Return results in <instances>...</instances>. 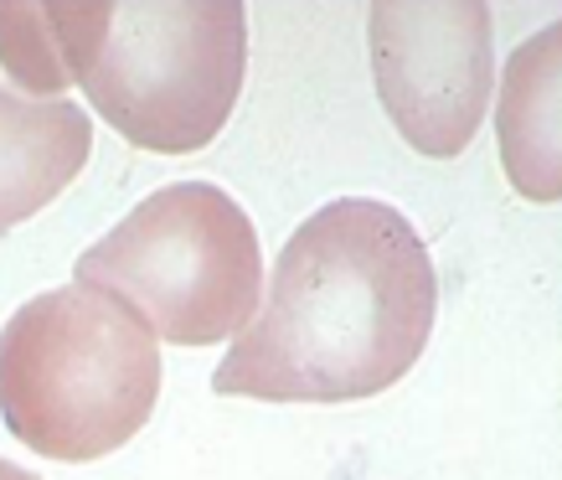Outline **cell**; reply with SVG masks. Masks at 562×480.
<instances>
[{
  "label": "cell",
  "instance_id": "2",
  "mask_svg": "<svg viewBox=\"0 0 562 480\" xmlns=\"http://www.w3.org/2000/svg\"><path fill=\"white\" fill-rule=\"evenodd\" d=\"M68 83L114 135L155 155H191L233 120L248 68L238 0L52 5Z\"/></svg>",
  "mask_w": 562,
  "mask_h": 480
},
{
  "label": "cell",
  "instance_id": "3",
  "mask_svg": "<svg viewBox=\"0 0 562 480\" xmlns=\"http://www.w3.org/2000/svg\"><path fill=\"white\" fill-rule=\"evenodd\" d=\"M155 398V331L114 294L72 279L26 300L0 331V418L47 460L83 465L124 449L150 424Z\"/></svg>",
  "mask_w": 562,
  "mask_h": 480
},
{
  "label": "cell",
  "instance_id": "9",
  "mask_svg": "<svg viewBox=\"0 0 562 480\" xmlns=\"http://www.w3.org/2000/svg\"><path fill=\"white\" fill-rule=\"evenodd\" d=\"M0 480H36L32 470H21V465H11V460H0Z\"/></svg>",
  "mask_w": 562,
  "mask_h": 480
},
{
  "label": "cell",
  "instance_id": "1",
  "mask_svg": "<svg viewBox=\"0 0 562 480\" xmlns=\"http://www.w3.org/2000/svg\"><path fill=\"white\" fill-rule=\"evenodd\" d=\"M439 315L418 227L387 202L341 197L294 227L258 315L233 336L212 393L258 403H361L403 382Z\"/></svg>",
  "mask_w": 562,
  "mask_h": 480
},
{
  "label": "cell",
  "instance_id": "6",
  "mask_svg": "<svg viewBox=\"0 0 562 480\" xmlns=\"http://www.w3.org/2000/svg\"><path fill=\"white\" fill-rule=\"evenodd\" d=\"M93 155L88 109L72 99H26L0 83V233L36 217L78 181Z\"/></svg>",
  "mask_w": 562,
  "mask_h": 480
},
{
  "label": "cell",
  "instance_id": "8",
  "mask_svg": "<svg viewBox=\"0 0 562 480\" xmlns=\"http://www.w3.org/2000/svg\"><path fill=\"white\" fill-rule=\"evenodd\" d=\"M0 63L5 78L16 83L26 99H68V72H63V52H57V26H52V5H5L0 0Z\"/></svg>",
  "mask_w": 562,
  "mask_h": 480
},
{
  "label": "cell",
  "instance_id": "4",
  "mask_svg": "<svg viewBox=\"0 0 562 480\" xmlns=\"http://www.w3.org/2000/svg\"><path fill=\"white\" fill-rule=\"evenodd\" d=\"M72 275L130 305L171 346L233 342L263 300L258 233L212 181H176L145 197Z\"/></svg>",
  "mask_w": 562,
  "mask_h": 480
},
{
  "label": "cell",
  "instance_id": "5",
  "mask_svg": "<svg viewBox=\"0 0 562 480\" xmlns=\"http://www.w3.org/2000/svg\"><path fill=\"white\" fill-rule=\"evenodd\" d=\"M367 47L382 109L418 155L449 160L480 135L495 93L491 5L387 0L367 11Z\"/></svg>",
  "mask_w": 562,
  "mask_h": 480
},
{
  "label": "cell",
  "instance_id": "7",
  "mask_svg": "<svg viewBox=\"0 0 562 480\" xmlns=\"http://www.w3.org/2000/svg\"><path fill=\"white\" fill-rule=\"evenodd\" d=\"M562 26L527 36L501 68L495 145L512 187L527 202L562 197Z\"/></svg>",
  "mask_w": 562,
  "mask_h": 480
}]
</instances>
